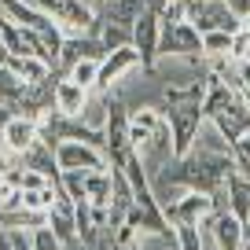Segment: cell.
I'll use <instances>...</instances> for the list:
<instances>
[{
  "label": "cell",
  "mask_w": 250,
  "mask_h": 250,
  "mask_svg": "<svg viewBox=\"0 0 250 250\" xmlns=\"http://www.w3.org/2000/svg\"><path fill=\"white\" fill-rule=\"evenodd\" d=\"M225 206H228L225 191H195V188H188L173 206H166V217H169V225H206Z\"/></svg>",
  "instance_id": "obj_1"
},
{
  "label": "cell",
  "mask_w": 250,
  "mask_h": 250,
  "mask_svg": "<svg viewBox=\"0 0 250 250\" xmlns=\"http://www.w3.org/2000/svg\"><path fill=\"white\" fill-rule=\"evenodd\" d=\"M55 162L59 169H81V173H96V169H114L110 155L96 144H85L78 136H66V140L55 144Z\"/></svg>",
  "instance_id": "obj_2"
},
{
  "label": "cell",
  "mask_w": 250,
  "mask_h": 250,
  "mask_svg": "<svg viewBox=\"0 0 250 250\" xmlns=\"http://www.w3.org/2000/svg\"><path fill=\"white\" fill-rule=\"evenodd\" d=\"M158 55H166V59H203V33L191 22H162Z\"/></svg>",
  "instance_id": "obj_3"
},
{
  "label": "cell",
  "mask_w": 250,
  "mask_h": 250,
  "mask_svg": "<svg viewBox=\"0 0 250 250\" xmlns=\"http://www.w3.org/2000/svg\"><path fill=\"white\" fill-rule=\"evenodd\" d=\"M166 118H169V133H173V158L191 155L199 136V125H203V107L199 103H188V107H162Z\"/></svg>",
  "instance_id": "obj_4"
},
{
  "label": "cell",
  "mask_w": 250,
  "mask_h": 250,
  "mask_svg": "<svg viewBox=\"0 0 250 250\" xmlns=\"http://www.w3.org/2000/svg\"><path fill=\"white\" fill-rule=\"evenodd\" d=\"M136 66H144V62H140V52H136L133 44L118 48V52H107V55L100 59V81H96V92H107V88H114L118 81L129 78Z\"/></svg>",
  "instance_id": "obj_5"
},
{
  "label": "cell",
  "mask_w": 250,
  "mask_h": 250,
  "mask_svg": "<svg viewBox=\"0 0 250 250\" xmlns=\"http://www.w3.org/2000/svg\"><path fill=\"white\" fill-rule=\"evenodd\" d=\"M191 26H195L199 33H210V30L235 33V30H243V19L228 8L225 0H199V4H195V15H191Z\"/></svg>",
  "instance_id": "obj_6"
},
{
  "label": "cell",
  "mask_w": 250,
  "mask_h": 250,
  "mask_svg": "<svg viewBox=\"0 0 250 250\" xmlns=\"http://www.w3.org/2000/svg\"><path fill=\"white\" fill-rule=\"evenodd\" d=\"M158 37H162V19H158L155 8H147L133 26V48L140 52V62L144 70H151L158 62Z\"/></svg>",
  "instance_id": "obj_7"
},
{
  "label": "cell",
  "mask_w": 250,
  "mask_h": 250,
  "mask_svg": "<svg viewBox=\"0 0 250 250\" xmlns=\"http://www.w3.org/2000/svg\"><path fill=\"white\" fill-rule=\"evenodd\" d=\"M206 225H210V232H213V239H217L221 250H247L250 225H247V221H239L228 206H225V210H217Z\"/></svg>",
  "instance_id": "obj_8"
},
{
  "label": "cell",
  "mask_w": 250,
  "mask_h": 250,
  "mask_svg": "<svg viewBox=\"0 0 250 250\" xmlns=\"http://www.w3.org/2000/svg\"><path fill=\"white\" fill-rule=\"evenodd\" d=\"M0 140H4V147L11 151L15 158H22L26 151L33 147V144L41 140V125H37V118H30V114H11V122L4 125V133H0Z\"/></svg>",
  "instance_id": "obj_9"
},
{
  "label": "cell",
  "mask_w": 250,
  "mask_h": 250,
  "mask_svg": "<svg viewBox=\"0 0 250 250\" xmlns=\"http://www.w3.org/2000/svg\"><path fill=\"white\" fill-rule=\"evenodd\" d=\"M103 55H107V48L100 44L96 33H66L59 48V70H70L81 59H103Z\"/></svg>",
  "instance_id": "obj_10"
},
{
  "label": "cell",
  "mask_w": 250,
  "mask_h": 250,
  "mask_svg": "<svg viewBox=\"0 0 250 250\" xmlns=\"http://www.w3.org/2000/svg\"><path fill=\"white\" fill-rule=\"evenodd\" d=\"M88 100H92V92H88V88H81L78 81H70L66 74L55 81L52 103H55V110H59V114H66V118H81V110L88 107Z\"/></svg>",
  "instance_id": "obj_11"
},
{
  "label": "cell",
  "mask_w": 250,
  "mask_h": 250,
  "mask_svg": "<svg viewBox=\"0 0 250 250\" xmlns=\"http://www.w3.org/2000/svg\"><path fill=\"white\" fill-rule=\"evenodd\" d=\"M225 199H228V210L250 225V177H243L239 169H232L228 180H225Z\"/></svg>",
  "instance_id": "obj_12"
},
{
  "label": "cell",
  "mask_w": 250,
  "mask_h": 250,
  "mask_svg": "<svg viewBox=\"0 0 250 250\" xmlns=\"http://www.w3.org/2000/svg\"><path fill=\"white\" fill-rule=\"evenodd\" d=\"M8 66L26 81V85H44V81H52V74H55V66L44 62L41 55H8Z\"/></svg>",
  "instance_id": "obj_13"
},
{
  "label": "cell",
  "mask_w": 250,
  "mask_h": 250,
  "mask_svg": "<svg viewBox=\"0 0 250 250\" xmlns=\"http://www.w3.org/2000/svg\"><path fill=\"white\" fill-rule=\"evenodd\" d=\"M48 228H52V232L59 235L62 243L78 239V213H74V203H70L66 195H62L59 203L48 210Z\"/></svg>",
  "instance_id": "obj_14"
},
{
  "label": "cell",
  "mask_w": 250,
  "mask_h": 250,
  "mask_svg": "<svg viewBox=\"0 0 250 250\" xmlns=\"http://www.w3.org/2000/svg\"><path fill=\"white\" fill-rule=\"evenodd\" d=\"M144 11H147V0H103L100 15L103 19H114V22H122V26L133 30L136 19H140Z\"/></svg>",
  "instance_id": "obj_15"
},
{
  "label": "cell",
  "mask_w": 250,
  "mask_h": 250,
  "mask_svg": "<svg viewBox=\"0 0 250 250\" xmlns=\"http://www.w3.org/2000/svg\"><path fill=\"white\" fill-rule=\"evenodd\" d=\"M22 166H30V169H41L48 173V177H59V162H55V147L48 140H37L30 151H26L22 158H19Z\"/></svg>",
  "instance_id": "obj_16"
},
{
  "label": "cell",
  "mask_w": 250,
  "mask_h": 250,
  "mask_svg": "<svg viewBox=\"0 0 250 250\" xmlns=\"http://www.w3.org/2000/svg\"><path fill=\"white\" fill-rule=\"evenodd\" d=\"M96 37H100V44L107 48V52H118V48L133 44V30L122 22H114V19H103L100 15V30H96Z\"/></svg>",
  "instance_id": "obj_17"
},
{
  "label": "cell",
  "mask_w": 250,
  "mask_h": 250,
  "mask_svg": "<svg viewBox=\"0 0 250 250\" xmlns=\"http://www.w3.org/2000/svg\"><path fill=\"white\" fill-rule=\"evenodd\" d=\"M66 78L78 81V85L88 88V92H96V81H100V59H81V62H74L70 70H66Z\"/></svg>",
  "instance_id": "obj_18"
},
{
  "label": "cell",
  "mask_w": 250,
  "mask_h": 250,
  "mask_svg": "<svg viewBox=\"0 0 250 250\" xmlns=\"http://www.w3.org/2000/svg\"><path fill=\"white\" fill-rule=\"evenodd\" d=\"M195 4L199 0H166L162 8H158V19H162V22H191Z\"/></svg>",
  "instance_id": "obj_19"
},
{
  "label": "cell",
  "mask_w": 250,
  "mask_h": 250,
  "mask_svg": "<svg viewBox=\"0 0 250 250\" xmlns=\"http://www.w3.org/2000/svg\"><path fill=\"white\" fill-rule=\"evenodd\" d=\"M59 188L70 203H81L85 199V173L81 169H59Z\"/></svg>",
  "instance_id": "obj_20"
},
{
  "label": "cell",
  "mask_w": 250,
  "mask_h": 250,
  "mask_svg": "<svg viewBox=\"0 0 250 250\" xmlns=\"http://www.w3.org/2000/svg\"><path fill=\"white\" fill-rule=\"evenodd\" d=\"M228 52H232V33H228V30H210V33H203V59L228 55Z\"/></svg>",
  "instance_id": "obj_21"
},
{
  "label": "cell",
  "mask_w": 250,
  "mask_h": 250,
  "mask_svg": "<svg viewBox=\"0 0 250 250\" xmlns=\"http://www.w3.org/2000/svg\"><path fill=\"white\" fill-rule=\"evenodd\" d=\"M81 122H85L88 129H100L103 133V125H107V92H100V96L88 100V107L81 110Z\"/></svg>",
  "instance_id": "obj_22"
},
{
  "label": "cell",
  "mask_w": 250,
  "mask_h": 250,
  "mask_svg": "<svg viewBox=\"0 0 250 250\" xmlns=\"http://www.w3.org/2000/svg\"><path fill=\"white\" fill-rule=\"evenodd\" d=\"M232 162H235V169H239L243 177H250V129L232 140Z\"/></svg>",
  "instance_id": "obj_23"
},
{
  "label": "cell",
  "mask_w": 250,
  "mask_h": 250,
  "mask_svg": "<svg viewBox=\"0 0 250 250\" xmlns=\"http://www.w3.org/2000/svg\"><path fill=\"white\" fill-rule=\"evenodd\" d=\"M33 250H62V239L48 225H41V228H33Z\"/></svg>",
  "instance_id": "obj_24"
},
{
  "label": "cell",
  "mask_w": 250,
  "mask_h": 250,
  "mask_svg": "<svg viewBox=\"0 0 250 250\" xmlns=\"http://www.w3.org/2000/svg\"><path fill=\"white\" fill-rule=\"evenodd\" d=\"M235 81H239V85H243V92L250 96V59L235 62Z\"/></svg>",
  "instance_id": "obj_25"
},
{
  "label": "cell",
  "mask_w": 250,
  "mask_h": 250,
  "mask_svg": "<svg viewBox=\"0 0 250 250\" xmlns=\"http://www.w3.org/2000/svg\"><path fill=\"white\" fill-rule=\"evenodd\" d=\"M8 169H15V155H11V151L4 147V140H0V173H8Z\"/></svg>",
  "instance_id": "obj_26"
},
{
  "label": "cell",
  "mask_w": 250,
  "mask_h": 250,
  "mask_svg": "<svg viewBox=\"0 0 250 250\" xmlns=\"http://www.w3.org/2000/svg\"><path fill=\"white\" fill-rule=\"evenodd\" d=\"M225 4H228L239 19H250V0H225Z\"/></svg>",
  "instance_id": "obj_27"
},
{
  "label": "cell",
  "mask_w": 250,
  "mask_h": 250,
  "mask_svg": "<svg viewBox=\"0 0 250 250\" xmlns=\"http://www.w3.org/2000/svg\"><path fill=\"white\" fill-rule=\"evenodd\" d=\"M11 114H15V107H11V103H4V100H0V133H4V125L11 122Z\"/></svg>",
  "instance_id": "obj_28"
},
{
  "label": "cell",
  "mask_w": 250,
  "mask_h": 250,
  "mask_svg": "<svg viewBox=\"0 0 250 250\" xmlns=\"http://www.w3.org/2000/svg\"><path fill=\"white\" fill-rule=\"evenodd\" d=\"M0 250H15V247H11V239L4 235V228H0Z\"/></svg>",
  "instance_id": "obj_29"
},
{
  "label": "cell",
  "mask_w": 250,
  "mask_h": 250,
  "mask_svg": "<svg viewBox=\"0 0 250 250\" xmlns=\"http://www.w3.org/2000/svg\"><path fill=\"white\" fill-rule=\"evenodd\" d=\"M162 4H166V0H147V8H155V11L162 8Z\"/></svg>",
  "instance_id": "obj_30"
},
{
  "label": "cell",
  "mask_w": 250,
  "mask_h": 250,
  "mask_svg": "<svg viewBox=\"0 0 250 250\" xmlns=\"http://www.w3.org/2000/svg\"><path fill=\"white\" fill-rule=\"evenodd\" d=\"M0 19H4V11H0ZM0 44H4V41H0Z\"/></svg>",
  "instance_id": "obj_31"
}]
</instances>
